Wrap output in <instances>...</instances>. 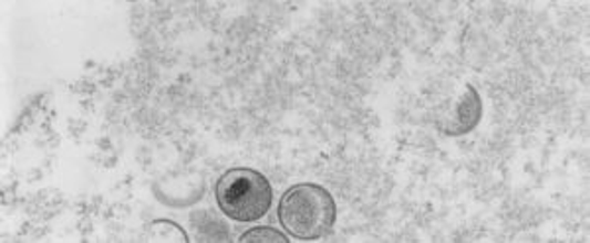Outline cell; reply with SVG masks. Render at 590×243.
<instances>
[{
	"label": "cell",
	"mask_w": 590,
	"mask_h": 243,
	"mask_svg": "<svg viewBox=\"0 0 590 243\" xmlns=\"http://www.w3.org/2000/svg\"><path fill=\"white\" fill-rule=\"evenodd\" d=\"M278 220L283 232L301 242H315L333 232L337 204L333 194L315 182L293 184L283 192Z\"/></svg>",
	"instance_id": "obj_1"
},
{
	"label": "cell",
	"mask_w": 590,
	"mask_h": 243,
	"mask_svg": "<svg viewBox=\"0 0 590 243\" xmlns=\"http://www.w3.org/2000/svg\"><path fill=\"white\" fill-rule=\"evenodd\" d=\"M215 200L220 212L229 220L250 224L265 218L272 209V184L268 177L256 169L235 167L220 175L215 184Z\"/></svg>",
	"instance_id": "obj_2"
},
{
	"label": "cell",
	"mask_w": 590,
	"mask_h": 243,
	"mask_svg": "<svg viewBox=\"0 0 590 243\" xmlns=\"http://www.w3.org/2000/svg\"><path fill=\"white\" fill-rule=\"evenodd\" d=\"M480 118H483V98L473 85H467L463 95L455 101V105L441 114L437 130L447 138L467 136L475 130Z\"/></svg>",
	"instance_id": "obj_3"
},
{
	"label": "cell",
	"mask_w": 590,
	"mask_h": 243,
	"mask_svg": "<svg viewBox=\"0 0 590 243\" xmlns=\"http://www.w3.org/2000/svg\"><path fill=\"white\" fill-rule=\"evenodd\" d=\"M148 240L162 243H187L186 230L172 220H154L148 226Z\"/></svg>",
	"instance_id": "obj_4"
},
{
	"label": "cell",
	"mask_w": 590,
	"mask_h": 243,
	"mask_svg": "<svg viewBox=\"0 0 590 243\" xmlns=\"http://www.w3.org/2000/svg\"><path fill=\"white\" fill-rule=\"evenodd\" d=\"M242 243H288V235L270 226H256L240 235Z\"/></svg>",
	"instance_id": "obj_5"
}]
</instances>
